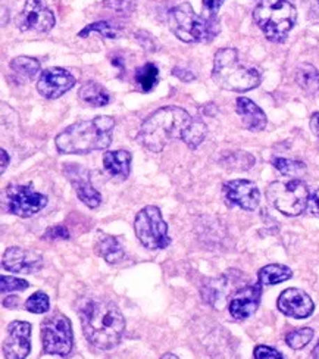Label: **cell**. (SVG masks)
Returning a JSON list of instances; mask_svg holds the SVG:
<instances>
[{
    "instance_id": "22",
    "label": "cell",
    "mask_w": 319,
    "mask_h": 359,
    "mask_svg": "<svg viewBox=\"0 0 319 359\" xmlns=\"http://www.w3.org/2000/svg\"><path fill=\"white\" fill-rule=\"evenodd\" d=\"M79 99H81L84 104L90 106H106L111 102V96L108 93V90L98 84L96 81H88L81 88H79L78 93Z\"/></svg>"
},
{
    "instance_id": "39",
    "label": "cell",
    "mask_w": 319,
    "mask_h": 359,
    "mask_svg": "<svg viewBox=\"0 0 319 359\" xmlns=\"http://www.w3.org/2000/svg\"><path fill=\"white\" fill-rule=\"evenodd\" d=\"M172 74H174L178 80H181L184 83H192V81L196 80V75L192 71L182 70V68H178V67L172 70Z\"/></svg>"
},
{
    "instance_id": "7",
    "label": "cell",
    "mask_w": 319,
    "mask_h": 359,
    "mask_svg": "<svg viewBox=\"0 0 319 359\" xmlns=\"http://www.w3.org/2000/svg\"><path fill=\"white\" fill-rule=\"evenodd\" d=\"M267 196L281 214L297 216L308 208L309 189L302 180H290L287 183L274 182L267 190Z\"/></svg>"
},
{
    "instance_id": "42",
    "label": "cell",
    "mask_w": 319,
    "mask_h": 359,
    "mask_svg": "<svg viewBox=\"0 0 319 359\" xmlns=\"http://www.w3.org/2000/svg\"><path fill=\"white\" fill-rule=\"evenodd\" d=\"M0 157H2V168H0V173L5 174L6 168L9 166V155L5 149H2L0 150Z\"/></svg>"
},
{
    "instance_id": "12",
    "label": "cell",
    "mask_w": 319,
    "mask_h": 359,
    "mask_svg": "<svg viewBox=\"0 0 319 359\" xmlns=\"http://www.w3.org/2000/svg\"><path fill=\"white\" fill-rule=\"evenodd\" d=\"M75 86V77L63 68H47L37 83L38 93L46 99H58Z\"/></svg>"
},
{
    "instance_id": "33",
    "label": "cell",
    "mask_w": 319,
    "mask_h": 359,
    "mask_svg": "<svg viewBox=\"0 0 319 359\" xmlns=\"http://www.w3.org/2000/svg\"><path fill=\"white\" fill-rule=\"evenodd\" d=\"M103 6L119 15H131L136 10L137 0H104Z\"/></svg>"
},
{
    "instance_id": "14",
    "label": "cell",
    "mask_w": 319,
    "mask_h": 359,
    "mask_svg": "<svg viewBox=\"0 0 319 359\" xmlns=\"http://www.w3.org/2000/svg\"><path fill=\"white\" fill-rule=\"evenodd\" d=\"M277 306L284 315L296 319L311 317L315 310V303L309 294L296 287L286 289L278 298Z\"/></svg>"
},
{
    "instance_id": "25",
    "label": "cell",
    "mask_w": 319,
    "mask_h": 359,
    "mask_svg": "<svg viewBox=\"0 0 319 359\" xmlns=\"http://www.w3.org/2000/svg\"><path fill=\"white\" fill-rule=\"evenodd\" d=\"M296 81L303 90H306L311 95L319 92V71L315 67L309 65V63H303V65L297 68Z\"/></svg>"
},
{
    "instance_id": "21",
    "label": "cell",
    "mask_w": 319,
    "mask_h": 359,
    "mask_svg": "<svg viewBox=\"0 0 319 359\" xmlns=\"http://www.w3.org/2000/svg\"><path fill=\"white\" fill-rule=\"evenodd\" d=\"M96 253L108 262V264H118L119 261L124 260V249L121 243L118 241L116 237L102 234L98 237L95 245Z\"/></svg>"
},
{
    "instance_id": "11",
    "label": "cell",
    "mask_w": 319,
    "mask_h": 359,
    "mask_svg": "<svg viewBox=\"0 0 319 359\" xmlns=\"http://www.w3.org/2000/svg\"><path fill=\"white\" fill-rule=\"evenodd\" d=\"M56 19L53 12L40 0H26L24 9L18 15L17 25L24 33L43 34L55 27Z\"/></svg>"
},
{
    "instance_id": "17",
    "label": "cell",
    "mask_w": 319,
    "mask_h": 359,
    "mask_svg": "<svg viewBox=\"0 0 319 359\" xmlns=\"http://www.w3.org/2000/svg\"><path fill=\"white\" fill-rule=\"evenodd\" d=\"M65 174L71 182L79 200L91 209L98 208L102 203V195L95 187H93L88 171L77 163H70L65 166Z\"/></svg>"
},
{
    "instance_id": "32",
    "label": "cell",
    "mask_w": 319,
    "mask_h": 359,
    "mask_svg": "<svg viewBox=\"0 0 319 359\" xmlns=\"http://www.w3.org/2000/svg\"><path fill=\"white\" fill-rule=\"evenodd\" d=\"M25 310L33 314H46L50 310V301L45 292H36L26 299Z\"/></svg>"
},
{
    "instance_id": "8",
    "label": "cell",
    "mask_w": 319,
    "mask_h": 359,
    "mask_svg": "<svg viewBox=\"0 0 319 359\" xmlns=\"http://www.w3.org/2000/svg\"><path fill=\"white\" fill-rule=\"evenodd\" d=\"M134 232L144 248L150 250L165 249L171 245L168 225L164 221L161 209L153 205L144 207L136 216Z\"/></svg>"
},
{
    "instance_id": "20",
    "label": "cell",
    "mask_w": 319,
    "mask_h": 359,
    "mask_svg": "<svg viewBox=\"0 0 319 359\" xmlns=\"http://www.w3.org/2000/svg\"><path fill=\"white\" fill-rule=\"evenodd\" d=\"M103 166L109 175L127 178L131 170V153L128 150L106 152L103 155Z\"/></svg>"
},
{
    "instance_id": "2",
    "label": "cell",
    "mask_w": 319,
    "mask_h": 359,
    "mask_svg": "<svg viewBox=\"0 0 319 359\" xmlns=\"http://www.w3.org/2000/svg\"><path fill=\"white\" fill-rule=\"evenodd\" d=\"M114 128L115 120L108 115L79 121L58 134L55 145L63 155H86L95 150H104L112 143Z\"/></svg>"
},
{
    "instance_id": "5",
    "label": "cell",
    "mask_w": 319,
    "mask_h": 359,
    "mask_svg": "<svg viewBox=\"0 0 319 359\" xmlns=\"http://www.w3.org/2000/svg\"><path fill=\"white\" fill-rule=\"evenodd\" d=\"M169 27L184 43H206L219 33L217 17L203 18L197 15L187 2L171 9Z\"/></svg>"
},
{
    "instance_id": "23",
    "label": "cell",
    "mask_w": 319,
    "mask_h": 359,
    "mask_svg": "<svg viewBox=\"0 0 319 359\" xmlns=\"http://www.w3.org/2000/svg\"><path fill=\"white\" fill-rule=\"evenodd\" d=\"M291 277H293V271H291L288 266L281 264H271L263 266L258 274V280L262 286L280 285L290 280Z\"/></svg>"
},
{
    "instance_id": "31",
    "label": "cell",
    "mask_w": 319,
    "mask_h": 359,
    "mask_svg": "<svg viewBox=\"0 0 319 359\" xmlns=\"http://www.w3.org/2000/svg\"><path fill=\"white\" fill-rule=\"evenodd\" d=\"M272 165L283 175H290V177H297V175H302L304 171H306V165H304L303 162L284 159V158H275L272 161Z\"/></svg>"
},
{
    "instance_id": "30",
    "label": "cell",
    "mask_w": 319,
    "mask_h": 359,
    "mask_svg": "<svg viewBox=\"0 0 319 359\" xmlns=\"http://www.w3.org/2000/svg\"><path fill=\"white\" fill-rule=\"evenodd\" d=\"M91 33H99L104 38H118L119 37V31L108 21L93 22V24L87 25L86 29H83L81 31H79L78 35L79 37H87Z\"/></svg>"
},
{
    "instance_id": "43",
    "label": "cell",
    "mask_w": 319,
    "mask_h": 359,
    "mask_svg": "<svg viewBox=\"0 0 319 359\" xmlns=\"http://www.w3.org/2000/svg\"><path fill=\"white\" fill-rule=\"evenodd\" d=\"M312 356H313V358H319V342H318V344L315 346V349H313V352H312Z\"/></svg>"
},
{
    "instance_id": "10",
    "label": "cell",
    "mask_w": 319,
    "mask_h": 359,
    "mask_svg": "<svg viewBox=\"0 0 319 359\" xmlns=\"http://www.w3.org/2000/svg\"><path fill=\"white\" fill-rule=\"evenodd\" d=\"M6 211L21 218L38 214L47 205V196L38 193L31 186L10 184L6 187Z\"/></svg>"
},
{
    "instance_id": "9",
    "label": "cell",
    "mask_w": 319,
    "mask_h": 359,
    "mask_svg": "<svg viewBox=\"0 0 319 359\" xmlns=\"http://www.w3.org/2000/svg\"><path fill=\"white\" fill-rule=\"evenodd\" d=\"M72 326L68 318L55 312L45 318L42 323V344L47 355L68 356L72 351Z\"/></svg>"
},
{
    "instance_id": "19",
    "label": "cell",
    "mask_w": 319,
    "mask_h": 359,
    "mask_svg": "<svg viewBox=\"0 0 319 359\" xmlns=\"http://www.w3.org/2000/svg\"><path fill=\"white\" fill-rule=\"evenodd\" d=\"M235 111L242 118L243 127L249 131H262L268 124V118L265 112L249 97L240 96L235 102Z\"/></svg>"
},
{
    "instance_id": "4",
    "label": "cell",
    "mask_w": 319,
    "mask_h": 359,
    "mask_svg": "<svg viewBox=\"0 0 319 359\" xmlns=\"http://www.w3.org/2000/svg\"><path fill=\"white\" fill-rule=\"evenodd\" d=\"M212 79L221 88L238 93L249 92L260 84L259 71L243 65L234 47H225L215 54Z\"/></svg>"
},
{
    "instance_id": "34",
    "label": "cell",
    "mask_w": 319,
    "mask_h": 359,
    "mask_svg": "<svg viewBox=\"0 0 319 359\" xmlns=\"http://www.w3.org/2000/svg\"><path fill=\"white\" fill-rule=\"evenodd\" d=\"M30 287L29 281H25L22 278H15L10 276H2L0 278V289H2V293H12V292H22L25 289Z\"/></svg>"
},
{
    "instance_id": "40",
    "label": "cell",
    "mask_w": 319,
    "mask_h": 359,
    "mask_svg": "<svg viewBox=\"0 0 319 359\" xmlns=\"http://www.w3.org/2000/svg\"><path fill=\"white\" fill-rule=\"evenodd\" d=\"M308 208L309 212L315 216H319V189H316L313 193L309 196V202H308Z\"/></svg>"
},
{
    "instance_id": "37",
    "label": "cell",
    "mask_w": 319,
    "mask_h": 359,
    "mask_svg": "<svg viewBox=\"0 0 319 359\" xmlns=\"http://www.w3.org/2000/svg\"><path fill=\"white\" fill-rule=\"evenodd\" d=\"M136 40L140 43V46H141L144 50H148V52H155V50H156L155 40L150 37L149 33H146V31H139V33H136Z\"/></svg>"
},
{
    "instance_id": "24",
    "label": "cell",
    "mask_w": 319,
    "mask_h": 359,
    "mask_svg": "<svg viewBox=\"0 0 319 359\" xmlns=\"http://www.w3.org/2000/svg\"><path fill=\"white\" fill-rule=\"evenodd\" d=\"M208 134V127L202 120H196L193 118L190 121V124L185 128L181 140L187 145L190 149H196L202 145V142L205 140Z\"/></svg>"
},
{
    "instance_id": "16",
    "label": "cell",
    "mask_w": 319,
    "mask_h": 359,
    "mask_svg": "<svg viewBox=\"0 0 319 359\" xmlns=\"http://www.w3.org/2000/svg\"><path fill=\"white\" fill-rule=\"evenodd\" d=\"M2 265L12 273L31 274L43 266V256L36 250L12 246L3 253Z\"/></svg>"
},
{
    "instance_id": "45",
    "label": "cell",
    "mask_w": 319,
    "mask_h": 359,
    "mask_svg": "<svg viewBox=\"0 0 319 359\" xmlns=\"http://www.w3.org/2000/svg\"><path fill=\"white\" fill-rule=\"evenodd\" d=\"M318 3H319V0H318Z\"/></svg>"
},
{
    "instance_id": "26",
    "label": "cell",
    "mask_w": 319,
    "mask_h": 359,
    "mask_svg": "<svg viewBox=\"0 0 319 359\" xmlns=\"http://www.w3.org/2000/svg\"><path fill=\"white\" fill-rule=\"evenodd\" d=\"M159 81V70L152 62L144 63L136 72V83L143 93H149Z\"/></svg>"
},
{
    "instance_id": "28",
    "label": "cell",
    "mask_w": 319,
    "mask_h": 359,
    "mask_svg": "<svg viewBox=\"0 0 319 359\" xmlns=\"http://www.w3.org/2000/svg\"><path fill=\"white\" fill-rule=\"evenodd\" d=\"M10 70L25 80H33L40 71V62L34 58L20 56L10 62Z\"/></svg>"
},
{
    "instance_id": "38",
    "label": "cell",
    "mask_w": 319,
    "mask_h": 359,
    "mask_svg": "<svg viewBox=\"0 0 319 359\" xmlns=\"http://www.w3.org/2000/svg\"><path fill=\"white\" fill-rule=\"evenodd\" d=\"M224 5V0H203V6L208 10L209 17H217L219 8Z\"/></svg>"
},
{
    "instance_id": "18",
    "label": "cell",
    "mask_w": 319,
    "mask_h": 359,
    "mask_svg": "<svg viewBox=\"0 0 319 359\" xmlns=\"http://www.w3.org/2000/svg\"><path fill=\"white\" fill-rule=\"evenodd\" d=\"M260 294H262V285H255L242 289L234 294V298L230 302V314L234 319L243 321V319L250 318L254 315L260 303Z\"/></svg>"
},
{
    "instance_id": "27",
    "label": "cell",
    "mask_w": 319,
    "mask_h": 359,
    "mask_svg": "<svg viewBox=\"0 0 319 359\" xmlns=\"http://www.w3.org/2000/svg\"><path fill=\"white\" fill-rule=\"evenodd\" d=\"M221 163L228 170L246 171L255 165V158L247 152H231V153H225L221 159Z\"/></svg>"
},
{
    "instance_id": "36",
    "label": "cell",
    "mask_w": 319,
    "mask_h": 359,
    "mask_svg": "<svg viewBox=\"0 0 319 359\" xmlns=\"http://www.w3.org/2000/svg\"><path fill=\"white\" fill-rule=\"evenodd\" d=\"M254 356L256 359H283L284 355L281 352H278L277 349L274 348H270V346H258V348L255 349V353Z\"/></svg>"
},
{
    "instance_id": "15",
    "label": "cell",
    "mask_w": 319,
    "mask_h": 359,
    "mask_svg": "<svg viewBox=\"0 0 319 359\" xmlns=\"http://www.w3.org/2000/svg\"><path fill=\"white\" fill-rule=\"evenodd\" d=\"M8 337L3 343V353L10 359H24L31 351V324L13 321L8 326Z\"/></svg>"
},
{
    "instance_id": "29",
    "label": "cell",
    "mask_w": 319,
    "mask_h": 359,
    "mask_svg": "<svg viewBox=\"0 0 319 359\" xmlns=\"http://www.w3.org/2000/svg\"><path fill=\"white\" fill-rule=\"evenodd\" d=\"M315 331L311 327H303L290 331L286 336V343L290 346L291 349L299 351L303 349L304 346H308L309 342L313 339Z\"/></svg>"
},
{
    "instance_id": "6",
    "label": "cell",
    "mask_w": 319,
    "mask_h": 359,
    "mask_svg": "<svg viewBox=\"0 0 319 359\" xmlns=\"http://www.w3.org/2000/svg\"><path fill=\"white\" fill-rule=\"evenodd\" d=\"M254 19L271 42H284L297 19V10L288 0H260L254 10Z\"/></svg>"
},
{
    "instance_id": "35",
    "label": "cell",
    "mask_w": 319,
    "mask_h": 359,
    "mask_svg": "<svg viewBox=\"0 0 319 359\" xmlns=\"http://www.w3.org/2000/svg\"><path fill=\"white\" fill-rule=\"evenodd\" d=\"M43 239H46V240H68L70 232H68V228L62 224L53 225L45 233Z\"/></svg>"
},
{
    "instance_id": "3",
    "label": "cell",
    "mask_w": 319,
    "mask_h": 359,
    "mask_svg": "<svg viewBox=\"0 0 319 359\" xmlns=\"http://www.w3.org/2000/svg\"><path fill=\"white\" fill-rule=\"evenodd\" d=\"M193 118L187 111L178 106H165L155 111L146 120L137 134L143 147L153 153H161L171 140L181 138Z\"/></svg>"
},
{
    "instance_id": "44",
    "label": "cell",
    "mask_w": 319,
    "mask_h": 359,
    "mask_svg": "<svg viewBox=\"0 0 319 359\" xmlns=\"http://www.w3.org/2000/svg\"><path fill=\"white\" fill-rule=\"evenodd\" d=\"M162 358H164V359H166V358H174V359H177L178 356H177V355H171V353H169V355H162Z\"/></svg>"
},
{
    "instance_id": "13",
    "label": "cell",
    "mask_w": 319,
    "mask_h": 359,
    "mask_svg": "<svg viewBox=\"0 0 319 359\" xmlns=\"http://www.w3.org/2000/svg\"><path fill=\"white\" fill-rule=\"evenodd\" d=\"M224 193L230 203L244 211H255L260 203V191L249 180H231L224 184Z\"/></svg>"
},
{
    "instance_id": "1",
    "label": "cell",
    "mask_w": 319,
    "mask_h": 359,
    "mask_svg": "<svg viewBox=\"0 0 319 359\" xmlns=\"http://www.w3.org/2000/svg\"><path fill=\"white\" fill-rule=\"evenodd\" d=\"M83 333L87 342L100 351H109L121 342L125 318L118 306L106 301H90L81 311Z\"/></svg>"
},
{
    "instance_id": "41",
    "label": "cell",
    "mask_w": 319,
    "mask_h": 359,
    "mask_svg": "<svg viewBox=\"0 0 319 359\" xmlns=\"http://www.w3.org/2000/svg\"><path fill=\"white\" fill-rule=\"evenodd\" d=\"M311 130L319 138V112H315L311 117Z\"/></svg>"
}]
</instances>
